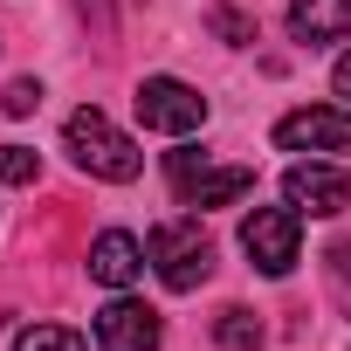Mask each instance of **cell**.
<instances>
[{"label":"cell","instance_id":"15","mask_svg":"<svg viewBox=\"0 0 351 351\" xmlns=\"http://www.w3.org/2000/svg\"><path fill=\"white\" fill-rule=\"evenodd\" d=\"M214 35H221V42H255V21L234 14V8H214Z\"/></svg>","mask_w":351,"mask_h":351},{"label":"cell","instance_id":"11","mask_svg":"<svg viewBox=\"0 0 351 351\" xmlns=\"http://www.w3.org/2000/svg\"><path fill=\"white\" fill-rule=\"evenodd\" d=\"M214 337H221L228 351H262V317L241 310V303H228V310L214 317Z\"/></svg>","mask_w":351,"mask_h":351},{"label":"cell","instance_id":"6","mask_svg":"<svg viewBox=\"0 0 351 351\" xmlns=\"http://www.w3.org/2000/svg\"><path fill=\"white\" fill-rule=\"evenodd\" d=\"M282 200L296 207V214H317V221H330V214H344L351 207V172H337V165H289L282 172Z\"/></svg>","mask_w":351,"mask_h":351},{"label":"cell","instance_id":"16","mask_svg":"<svg viewBox=\"0 0 351 351\" xmlns=\"http://www.w3.org/2000/svg\"><path fill=\"white\" fill-rule=\"evenodd\" d=\"M330 83H337V97H344V104H351V49H344V56H337V69H330Z\"/></svg>","mask_w":351,"mask_h":351},{"label":"cell","instance_id":"17","mask_svg":"<svg viewBox=\"0 0 351 351\" xmlns=\"http://www.w3.org/2000/svg\"><path fill=\"white\" fill-rule=\"evenodd\" d=\"M83 8H90V14H97V28H104V21H110V8H104V0H83Z\"/></svg>","mask_w":351,"mask_h":351},{"label":"cell","instance_id":"5","mask_svg":"<svg viewBox=\"0 0 351 351\" xmlns=\"http://www.w3.org/2000/svg\"><path fill=\"white\" fill-rule=\"evenodd\" d=\"M165 172H172V186H180L186 207H228V200L255 193V172L248 165H207V152H172Z\"/></svg>","mask_w":351,"mask_h":351},{"label":"cell","instance_id":"14","mask_svg":"<svg viewBox=\"0 0 351 351\" xmlns=\"http://www.w3.org/2000/svg\"><path fill=\"white\" fill-rule=\"evenodd\" d=\"M35 104H42V83H35V76H21V83L0 90V110H8V117H28Z\"/></svg>","mask_w":351,"mask_h":351},{"label":"cell","instance_id":"2","mask_svg":"<svg viewBox=\"0 0 351 351\" xmlns=\"http://www.w3.org/2000/svg\"><path fill=\"white\" fill-rule=\"evenodd\" d=\"M145 255H152V269H158V282L165 289H200L207 282V269H214V241L200 234V221H165V228H152V241H145Z\"/></svg>","mask_w":351,"mask_h":351},{"label":"cell","instance_id":"8","mask_svg":"<svg viewBox=\"0 0 351 351\" xmlns=\"http://www.w3.org/2000/svg\"><path fill=\"white\" fill-rule=\"evenodd\" d=\"M97 344L104 351H158V310L117 296L110 310H97Z\"/></svg>","mask_w":351,"mask_h":351},{"label":"cell","instance_id":"9","mask_svg":"<svg viewBox=\"0 0 351 351\" xmlns=\"http://www.w3.org/2000/svg\"><path fill=\"white\" fill-rule=\"evenodd\" d=\"M90 276H97L104 289H131V282L145 276V248H138L124 228H110V234L90 241Z\"/></svg>","mask_w":351,"mask_h":351},{"label":"cell","instance_id":"7","mask_svg":"<svg viewBox=\"0 0 351 351\" xmlns=\"http://www.w3.org/2000/svg\"><path fill=\"white\" fill-rule=\"evenodd\" d=\"M276 145H282V152H351V110H337V104L289 110V117L276 124Z\"/></svg>","mask_w":351,"mask_h":351},{"label":"cell","instance_id":"10","mask_svg":"<svg viewBox=\"0 0 351 351\" xmlns=\"http://www.w3.org/2000/svg\"><path fill=\"white\" fill-rule=\"evenodd\" d=\"M289 35H296L303 49L344 42V35H351V0H289Z\"/></svg>","mask_w":351,"mask_h":351},{"label":"cell","instance_id":"13","mask_svg":"<svg viewBox=\"0 0 351 351\" xmlns=\"http://www.w3.org/2000/svg\"><path fill=\"white\" fill-rule=\"evenodd\" d=\"M35 172H42V158L28 145H0V180H8V186H28Z\"/></svg>","mask_w":351,"mask_h":351},{"label":"cell","instance_id":"4","mask_svg":"<svg viewBox=\"0 0 351 351\" xmlns=\"http://www.w3.org/2000/svg\"><path fill=\"white\" fill-rule=\"evenodd\" d=\"M131 104H138V124L145 131H165V138H186V131L207 124V97L193 83H180V76H145Z\"/></svg>","mask_w":351,"mask_h":351},{"label":"cell","instance_id":"1","mask_svg":"<svg viewBox=\"0 0 351 351\" xmlns=\"http://www.w3.org/2000/svg\"><path fill=\"white\" fill-rule=\"evenodd\" d=\"M62 138H69V158L90 172V180H110V186H124V180H138L145 172V152L97 110V104H83V110H69V124H62Z\"/></svg>","mask_w":351,"mask_h":351},{"label":"cell","instance_id":"12","mask_svg":"<svg viewBox=\"0 0 351 351\" xmlns=\"http://www.w3.org/2000/svg\"><path fill=\"white\" fill-rule=\"evenodd\" d=\"M14 351H83V330H69V324H28L14 337Z\"/></svg>","mask_w":351,"mask_h":351},{"label":"cell","instance_id":"3","mask_svg":"<svg viewBox=\"0 0 351 351\" xmlns=\"http://www.w3.org/2000/svg\"><path fill=\"white\" fill-rule=\"evenodd\" d=\"M241 248L262 276H289L296 255H303V214L296 207H255L241 221Z\"/></svg>","mask_w":351,"mask_h":351}]
</instances>
